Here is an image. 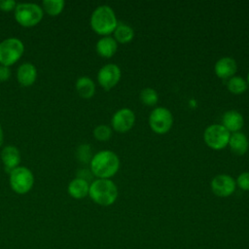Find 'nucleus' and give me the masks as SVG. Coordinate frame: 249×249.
Segmentation results:
<instances>
[{
    "label": "nucleus",
    "instance_id": "nucleus-10",
    "mask_svg": "<svg viewBox=\"0 0 249 249\" xmlns=\"http://www.w3.org/2000/svg\"><path fill=\"white\" fill-rule=\"evenodd\" d=\"M212 193L220 197L231 196L236 188L235 180L228 174H219L212 178L210 183Z\"/></svg>",
    "mask_w": 249,
    "mask_h": 249
},
{
    "label": "nucleus",
    "instance_id": "nucleus-24",
    "mask_svg": "<svg viewBox=\"0 0 249 249\" xmlns=\"http://www.w3.org/2000/svg\"><path fill=\"white\" fill-rule=\"evenodd\" d=\"M92 157H93V155H92V152H91L90 145L81 144L80 146L77 147V149H76V158L80 162H82L84 164L89 163Z\"/></svg>",
    "mask_w": 249,
    "mask_h": 249
},
{
    "label": "nucleus",
    "instance_id": "nucleus-19",
    "mask_svg": "<svg viewBox=\"0 0 249 249\" xmlns=\"http://www.w3.org/2000/svg\"><path fill=\"white\" fill-rule=\"evenodd\" d=\"M78 94L86 99L92 97L95 93V84L88 76H82L78 78L75 85Z\"/></svg>",
    "mask_w": 249,
    "mask_h": 249
},
{
    "label": "nucleus",
    "instance_id": "nucleus-22",
    "mask_svg": "<svg viewBox=\"0 0 249 249\" xmlns=\"http://www.w3.org/2000/svg\"><path fill=\"white\" fill-rule=\"evenodd\" d=\"M65 6V2L63 0H44L42 2V9L49 16L54 17L59 15Z\"/></svg>",
    "mask_w": 249,
    "mask_h": 249
},
{
    "label": "nucleus",
    "instance_id": "nucleus-31",
    "mask_svg": "<svg viewBox=\"0 0 249 249\" xmlns=\"http://www.w3.org/2000/svg\"><path fill=\"white\" fill-rule=\"evenodd\" d=\"M246 82H247V85L249 86V72H248V74H247V80H246Z\"/></svg>",
    "mask_w": 249,
    "mask_h": 249
},
{
    "label": "nucleus",
    "instance_id": "nucleus-21",
    "mask_svg": "<svg viewBox=\"0 0 249 249\" xmlns=\"http://www.w3.org/2000/svg\"><path fill=\"white\" fill-rule=\"evenodd\" d=\"M247 88V82L241 76L234 75L233 77L228 79L227 89L232 94H242L243 92H245Z\"/></svg>",
    "mask_w": 249,
    "mask_h": 249
},
{
    "label": "nucleus",
    "instance_id": "nucleus-4",
    "mask_svg": "<svg viewBox=\"0 0 249 249\" xmlns=\"http://www.w3.org/2000/svg\"><path fill=\"white\" fill-rule=\"evenodd\" d=\"M42 7L35 3H18L15 8V18L23 27L37 25L43 18Z\"/></svg>",
    "mask_w": 249,
    "mask_h": 249
},
{
    "label": "nucleus",
    "instance_id": "nucleus-26",
    "mask_svg": "<svg viewBox=\"0 0 249 249\" xmlns=\"http://www.w3.org/2000/svg\"><path fill=\"white\" fill-rule=\"evenodd\" d=\"M235 183L239 189L243 191H249V171L241 172L237 176Z\"/></svg>",
    "mask_w": 249,
    "mask_h": 249
},
{
    "label": "nucleus",
    "instance_id": "nucleus-3",
    "mask_svg": "<svg viewBox=\"0 0 249 249\" xmlns=\"http://www.w3.org/2000/svg\"><path fill=\"white\" fill-rule=\"evenodd\" d=\"M89 196L96 204L109 206L118 197V188L110 179H95L89 184Z\"/></svg>",
    "mask_w": 249,
    "mask_h": 249
},
{
    "label": "nucleus",
    "instance_id": "nucleus-2",
    "mask_svg": "<svg viewBox=\"0 0 249 249\" xmlns=\"http://www.w3.org/2000/svg\"><path fill=\"white\" fill-rule=\"evenodd\" d=\"M91 29L98 35L109 36L118 25V20L113 9L108 5H100L94 9L90 16Z\"/></svg>",
    "mask_w": 249,
    "mask_h": 249
},
{
    "label": "nucleus",
    "instance_id": "nucleus-17",
    "mask_svg": "<svg viewBox=\"0 0 249 249\" xmlns=\"http://www.w3.org/2000/svg\"><path fill=\"white\" fill-rule=\"evenodd\" d=\"M117 49L118 43L111 36H103L97 41L95 45L96 53H98V55L104 58L112 57L116 53Z\"/></svg>",
    "mask_w": 249,
    "mask_h": 249
},
{
    "label": "nucleus",
    "instance_id": "nucleus-11",
    "mask_svg": "<svg viewBox=\"0 0 249 249\" xmlns=\"http://www.w3.org/2000/svg\"><path fill=\"white\" fill-rule=\"evenodd\" d=\"M135 123V114L129 108L119 109L112 116L111 125L113 129L120 133L127 132Z\"/></svg>",
    "mask_w": 249,
    "mask_h": 249
},
{
    "label": "nucleus",
    "instance_id": "nucleus-14",
    "mask_svg": "<svg viewBox=\"0 0 249 249\" xmlns=\"http://www.w3.org/2000/svg\"><path fill=\"white\" fill-rule=\"evenodd\" d=\"M244 124V118L236 110H229L222 117V125L231 133L239 131Z\"/></svg>",
    "mask_w": 249,
    "mask_h": 249
},
{
    "label": "nucleus",
    "instance_id": "nucleus-28",
    "mask_svg": "<svg viewBox=\"0 0 249 249\" xmlns=\"http://www.w3.org/2000/svg\"><path fill=\"white\" fill-rule=\"evenodd\" d=\"M17 6L16 1L14 0H0V10L4 12H10L15 10Z\"/></svg>",
    "mask_w": 249,
    "mask_h": 249
},
{
    "label": "nucleus",
    "instance_id": "nucleus-23",
    "mask_svg": "<svg viewBox=\"0 0 249 249\" xmlns=\"http://www.w3.org/2000/svg\"><path fill=\"white\" fill-rule=\"evenodd\" d=\"M140 101L146 106H155L159 101V94L156 89L152 88H145L140 91Z\"/></svg>",
    "mask_w": 249,
    "mask_h": 249
},
{
    "label": "nucleus",
    "instance_id": "nucleus-7",
    "mask_svg": "<svg viewBox=\"0 0 249 249\" xmlns=\"http://www.w3.org/2000/svg\"><path fill=\"white\" fill-rule=\"evenodd\" d=\"M172 124V114L165 107H156L149 115V126L157 134L167 133L170 130Z\"/></svg>",
    "mask_w": 249,
    "mask_h": 249
},
{
    "label": "nucleus",
    "instance_id": "nucleus-29",
    "mask_svg": "<svg viewBox=\"0 0 249 249\" xmlns=\"http://www.w3.org/2000/svg\"><path fill=\"white\" fill-rule=\"evenodd\" d=\"M11 77V70L8 66L0 65V82H5Z\"/></svg>",
    "mask_w": 249,
    "mask_h": 249
},
{
    "label": "nucleus",
    "instance_id": "nucleus-20",
    "mask_svg": "<svg viewBox=\"0 0 249 249\" xmlns=\"http://www.w3.org/2000/svg\"><path fill=\"white\" fill-rule=\"evenodd\" d=\"M113 33L116 42L121 44L129 43L134 37V30L132 27L123 22H118V25Z\"/></svg>",
    "mask_w": 249,
    "mask_h": 249
},
{
    "label": "nucleus",
    "instance_id": "nucleus-30",
    "mask_svg": "<svg viewBox=\"0 0 249 249\" xmlns=\"http://www.w3.org/2000/svg\"><path fill=\"white\" fill-rule=\"evenodd\" d=\"M3 140H4V133H3L2 126H1V124H0V146L3 144Z\"/></svg>",
    "mask_w": 249,
    "mask_h": 249
},
{
    "label": "nucleus",
    "instance_id": "nucleus-6",
    "mask_svg": "<svg viewBox=\"0 0 249 249\" xmlns=\"http://www.w3.org/2000/svg\"><path fill=\"white\" fill-rule=\"evenodd\" d=\"M9 174L10 186L15 193L24 195L32 189L34 184V175L29 168L25 166H18Z\"/></svg>",
    "mask_w": 249,
    "mask_h": 249
},
{
    "label": "nucleus",
    "instance_id": "nucleus-15",
    "mask_svg": "<svg viewBox=\"0 0 249 249\" xmlns=\"http://www.w3.org/2000/svg\"><path fill=\"white\" fill-rule=\"evenodd\" d=\"M36 78L37 69L32 63L25 62L18 66L17 71V79L20 86L30 87L35 83Z\"/></svg>",
    "mask_w": 249,
    "mask_h": 249
},
{
    "label": "nucleus",
    "instance_id": "nucleus-5",
    "mask_svg": "<svg viewBox=\"0 0 249 249\" xmlns=\"http://www.w3.org/2000/svg\"><path fill=\"white\" fill-rule=\"evenodd\" d=\"M24 52V45L15 37L7 38L0 43V65L10 67L17 62Z\"/></svg>",
    "mask_w": 249,
    "mask_h": 249
},
{
    "label": "nucleus",
    "instance_id": "nucleus-1",
    "mask_svg": "<svg viewBox=\"0 0 249 249\" xmlns=\"http://www.w3.org/2000/svg\"><path fill=\"white\" fill-rule=\"evenodd\" d=\"M120 168V159L116 153L103 150L93 155L89 169L97 179H109L113 177Z\"/></svg>",
    "mask_w": 249,
    "mask_h": 249
},
{
    "label": "nucleus",
    "instance_id": "nucleus-27",
    "mask_svg": "<svg viewBox=\"0 0 249 249\" xmlns=\"http://www.w3.org/2000/svg\"><path fill=\"white\" fill-rule=\"evenodd\" d=\"M93 177V174L92 172L90 171V169H88V168H82V169H79L78 172H77V178H80V179H83L87 182L89 183V181H91Z\"/></svg>",
    "mask_w": 249,
    "mask_h": 249
},
{
    "label": "nucleus",
    "instance_id": "nucleus-18",
    "mask_svg": "<svg viewBox=\"0 0 249 249\" xmlns=\"http://www.w3.org/2000/svg\"><path fill=\"white\" fill-rule=\"evenodd\" d=\"M89 183L80 179V178H74L67 187V192L70 196L76 199H82L89 196Z\"/></svg>",
    "mask_w": 249,
    "mask_h": 249
},
{
    "label": "nucleus",
    "instance_id": "nucleus-12",
    "mask_svg": "<svg viewBox=\"0 0 249 249\" xmlns=\"http://www.w3.org/2000/svg\"><path fill=\"white\" fill-rule=\"evenodd\" d=\"M237 63L234 58L224 56L219 58L214 65V72L220 79H230L235 75Z\"/></svg>",
    "mask_w": 249,
    "mask_h": 249
},
{
    "label": "nucleus",
    "instance_id": "nucleus-25",
    "mask_svg": "<svg viewBox=\"0 0 249 249\" xmlns=\"http://www.w3.org/2000/svg\"><path fill=\"white\" fill-rule=\"evenodd\" d=\"M93 136L98 141H108L112 136V128L107 124H99L93 129Z\"/></svg>",
    "mask_w": 249,
    "mask_h": 249
},
{
    "label": "nucleus",
    "instance_id": "nucleus-9",
    "mask_svg": "<svg viewBox=\"0 0 249 249\" xmlns=\"http://www.w3.org/2000/svg\"><path fill=\"white\" fill-rule=\"evenodd\" d=\"M122 72L118 65L108 63L103 65L97 73L98 84L106 90L113 89L121 80Z\"/></svg>",
    "mask_w": 249,
    "mask_h": 249
},
{
    "label": "nucleus",
    "instance_id": "nucleus-13",
    "mask_svg": "<svg viewBox=\"0 0 249 249\" xmlns=\"http://www.w3.org/2000/svg\"><path fill=\"white\" fill-rule=\"evenodd\" d=\"M1 160L4 165V169L7 173L19 166L20 162V153L16 146L8 145L3 148L1 152Z\"/></svg>",
    "mask_w": 249,
    "mask_h": 249
},
{
    "label": "nucleus",
    "instance_id": "nucleus-8",
    "mask_svg": "<svg viewBox=\"0 0 249 249\" xmlns=\"http://www.w3.org/2000/svg\"><path fill=\"white\" fill-rule=\"evenodd\" d=\"M231 133L222 124H210L203 132L205 144L216 151L226 148L229 144Z\"/></svg>",
    "mask_w": 249,
    "mask_h": 249
},
{
    "label": "nucleus",
    "instance_id": "nucleus-16",
    "mask_svg": "<svg viewBox=\"0 0 249 249\" xmlns=\"http://www.w3.org/2000/svg\"><path fill=\"white\" fill-rule=\"evenodd\" d=\"M228 146L234 155L243 156L248 151L249 141L244 133L237 131L231 134Z\"/></svg>",
    "mask_w": 249,
    "mask_h": 249
}]
</instances>
